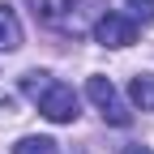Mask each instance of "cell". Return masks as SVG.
Listing matches in <instances>:
<instances>
[{"label":"cell","mask_w":154,"mask_h":154,"mask_svg":"<svg viewBox=\"0 0 154 154\" xmlns=\"http://www.w3.org/2000/svg\"><path fill=\"white\" fill-rule=\"evenodd\" d=\"M22 94L47 116L51 124H73L77 120V90L69 86V82H60V77H51L47 69H30V73H22Z\"/></svg>","instance_id":"6da1fadb"},{"label":"cell","mask_w":154,"mask_h":154,"mask_svg":"<svg viewBox=\"0 0 154 154\" xmlns=\"http://www.w3.org/2000/svg\"><path fill=\"white\" fill-rule=\"evenodd\" d=\"M86 99L99 107V111H103V120L116 124V128H124V124L133 120V111L120 103V90L111 86V77H90V82H86Z\"/></svg>","instance_id":"7a4b0ae2"},{"label":"cell","mask_w":154,"mask_h":154,"mask_svg":"<svg viewBox=\"0 0 154 154\" xmlns=\"http://www.w3.org/2000/svg\"><path fill=\"white\" fill-rule=\"evenodd\" d=\"M94 38H99L103 47H128L133 38H137V26H133L124 13H103L99 22H94Z\"/></svg>","instance_id":"3957f363"},{"label":"cell","mask_w":154,"mask_h":154,"mask_svg":"<svg viewBox=\"0 0 154 154\" xmlns=\"http://www.w3.org/2000/svg\"><path fill=\"white\" fill-rule=\"evenodd\" d=\"M77 5L82 0H34V17L51 30H77Z\"/></svg>","instance_id":"277c9868"},{"label":"cell","mask_w":154,"mask_h":154,"mask_svg":"<svg viewBox=\"0 0 154 154\" xmlns=\"http://www.w3.org/2000/svg\"><path fill=\"white\" fill-rule=\"evenodd\" d=\"M22 47V22L9 5H0V51H17Z\"/></svg>","instance_id":"5b68a950"},{"label":"cell","mask_w":154,"mask_h":154,"mask_svg":"<svg viewBox=\"0 0 154 154\" xmlns=\"http://www.w3.org/2000/svg\"><path fill=\"white\" fill-rule=\"evenodd\" d=\"M128 99L137 111H154V73H137L128 82Z\"/></svg>","instance_id":"8992f818"},{"label":"cell","mask_w":154,"mask_h":154,"mask_svg":"<svg viewBox=\"0 0 154 154\" xmlns=\"http://www.w3.org/2000/svg\"><path fill=\"white\" fill-rule=\"evenodd\" d=\"M13 154H60V150H56L51 137H22L13 146Z\"/></svg>","instance_id":"52a82bcc"},{"label":"cell","mask_w":154,"mask_h":154,"mask_svg":"<svg viewBox=\"0 0 154 154\" xmlns=\"http://www.w3.org/2000/svg\"><path fill=\"white\" fill-rule=\"evenodd\" d=\"M124 9H128L124 17H128L133 26H150V22H154V0H128Z\"/></svg>","instance_id":"ba28073f"},{"label":"cell","mask_w":154,"mask_h":154,"mask_svg":"<svg viewBox=\"0 0 154 154\" xmlns=\"http://www.w3.org/2000/svg\"><path fill=\"white\" fill-rule=\"evenodd\" d=\"M124 154H154L150 146H124Z\"/></svg>","instance_id":"9c48e42d"}]
</instances>
